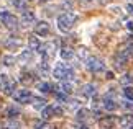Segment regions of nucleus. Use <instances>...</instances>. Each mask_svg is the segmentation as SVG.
I'll use <instances>...</instances> for the list:
<instances>
[{
  "label": "nucleus",
  "instance_id": "nucleus-1",
  "mask_svg": "<svg viewBox=\"0 0 133 129\" xmlns=\"http://www.w3.org/2000/svg\"><path fill=\"white\" fill-rule=\"evenodd\" d=\"M76 21H77V15L72 13V12H66L63 15H59V18H58V28L63 33H68V31L72 29Z\"/></svg>",
  "mask_w": 133,
  "mask_h": 129
},
{
  "label": "nucleus",
  "instance_id": "nucleus-2",
  "mask_svg": "<svg viewBox=\"0 0 133 129\" xmlns=\"http://www.w3.org/2000/svg\"><path fill=\"white\" fill-rule=\"evenodd\" d=\"M53 75H54V79H58V80L68 82V80H72L74 79V70H72V67H69L68 64L59 62L58 65L54 67Z\"/></svg>",
  "mask_w": 133,
  "mask_h": 129
},
{
  "label": "nucleus",
  "instance_id": "nucleus-3",
  "mask_svg": "<svg viewBox=\"0 0 133 129\" xmlns=\"http://www.w3.org/2000/svg\"><path fill=\"white\" fill-rule=\"evenodd\" d=\"M0 88H2L7 95H13L15 90H17V82H15L12 77L0 74Z\"/></svg>",
  "mask_w": 133,
  "mask_h": 129
},
{
  "label": "nucleus",
  "instance_id": "nucleus-4",
  "mask_svg": "<svg viewBox=\"0 0 133 129\" xmlns=\"http://www.w3.org/2000/svg\"><path fill=\"white\" fill-rule=\"evenodd\" d=\"M85 67H87V70L92 72V74H99V72H102L105 69V64L99 57H89L85 60Z\"/></svg>",
  "mask_w": 133,
  "mask_h": 129
},
{
  "label": "nucleus",
  "instance_id": "nucleus-5",
  "mask_svg": "<svg viewBox=\"0 0 133 129\" xmlns=\"http://www.w3.org/2000/svg\"><path fill=\"white\" fill-rule=\"evenodd\" d=\"M38 52L41 54L43 60H46V62H48L49 59H53V57H54L56 44H54V43H46V44H41V46H39V49H38Z\"/></svg>",
  "mask_w": 133,
  "mask_h": 129
},
{
  "label": "nucleus",
  "instance_id": "nucleus-6",
  "mask_svg": "<svg viewBox=\"0 0 133 129\" xmlns=\"http://www.w3.org/2000/svg\"><path fill=\"white\" fill-rule=\"evenodd\" d=\"M0 20H2V23L7 28H10V29H13V28L18 26V18L15 17V15L8 13V12H0Z\"/></svg>",
  "mask_w": 133,
  "mask_h": 129
},
{
  "label": "nucleus",
  "instance_id": "nucleus-7",
  "mask_svg": "<svg viewBox=\"0 0 133 129\" xmlns=\"http://www.w3.org/2000/svg\"><path fill=\"white\" fill-rule=\"evenodd\" d=\"M13 100L17 103H22V105H25V103H30L33 100V95L30 90H18L13 93Z\"/></svg>",
  "mask_w": 133,
  "mask_h": 129
},
{
  "label": "nucleus",
  "instance_id": "nucleus-8",
  "mask_svg": "<svg viewBox=\"0 0 133 129\" xmlns=\"http://www.w3.org/2000/svg\"><path fill=\"white\" fill-rule=\"evenodd\" d=\"M130 51L128 49H125V51H120V52H117L115 54V65L118 67V69H122L127 62H128V59H130Z\"/></svg>",
  "mask_w": 133,
  "mask_h": 129
},
{
  "label": "nucleus",
  "instance_id": "nucleus-9",
  "mask_svg": "<svg viewBox=\"0 0 133 129\" xmlns=\"http://www.w3.org/2000/svg\"><path fill=\"white\" fill-rule=\"evenodd\" d=\"M102 106H104V110H107V111H115L117 108H118L117 101L114 100V93H112V92H110L109 95H105L104 101H102Z\"/></svg>",
  "mask_w": 133,
  "mask_h": 129
},
{
  "label": "nucleus",
  "instance_id": "nucleus-10",
  "mask_svg": "<svg viewBox=\"0 0 133 129\" xmlns=\"http://www.w3.org/2000/svg\"><path fill=\"white\" fill-rule=\"evenodd\" d=\"M49 33V23L48 21H38L35 25V34L36 36H48Z\"/></svg>",
  "mask_w": 133,
  "mask_h": 129
},
{
  "label": "nucleus",
  "instance_id": "nucleus-11",
  "mask_svg": "<svg viewBox=\"0 0 133 129\" xmlns=\"http://www.w3.org/2000/svg\"><path fill=\"white\" fill-rule=\"evenodd\" d=\"M35 23V13L30 12V10H25L22 15V25L23 26H30V25Z\"/></svg>",
  "mask_w": 133,
  "mask_h": 129
},
{
  "label": "nucleus",
  "instance_id": "nucleus-12",
  "mask_svg": "<svg viewBox=\"0 0 133 129\" xmlns=\"http://www.w3.org/2000/svg\"><path fill=\"white\" fill-rule=\"evenodd\" d=\"M115 124V119L112 116H107V118H100L99 119V126L100 129H112Z\"/></svg>",
  "mask_w": 133,
  "mask_h": 129
},
{
  "label": "nucleus",
  "instance_id": "nucleus-13",
  "mask_svg": "<svg viewBox=\"0 0 133 129\" xmlns=\"http://www.w3.org/2000/svg\"><path fill=\"white\" fill-rule=\"evenodd\" d=\"M28 46H30V49H31V51H38L39 46H41V43H39V39L33 34V36H30V38H28Z\"/></svg>",
  "mask_w": 133,
  "mask_h": 129
},
{
  "label": "nucleus",
  "instance_id": "nucleus-14",
  "mask_svg": "<svg viewBox=\"0 0 133 129\" xmlns=\"http://www.w3.org/2000/svg\"><path fill=\"white\" fill-rule=\"evenodd\" d=\"M31 101H33V108H35V110H43V108H46V100H44V98L35 96Z\"/></svg>",
  "mask_w": 133,
  "mask_h": 129
},
{
  "label": "nucleus",
  "instance_id": "nucleus-15",
  "mask_svg": "<svg viewBox=\"0 0 133 129\" xmlns=\"http://www.w3.org/2000/svg\"><path fill=\"white\" fill-rule=\"evenodd\" d=\"M54 116V106H46L41 110V118L46 121V119H49V118H53Z\"/></svg>",
  "mask_w": 133,
  "mask_h": 129
},
{
  "label": "nucleus",
  "instance_id": "nucleus-16",
  "mask_svg": "<svg viewBox=\"0 0 133 129\" xmlns=\"http://www.w3.org/2000/svg\"><path fill=\"white\" fill-rule=\"evenodd\" d=\"M82 95L84 96H94L95 95V87L92 84H85L82 87Z\"/></svg>",
  "mask_w": 133,
  "mask_h": 129
},
{
  "label": "nucleus",
  "instance_id": "nucleus-17",
  "mask_svg": "<svg viewBox=\"0 0 133 129\" xmlns=\"http://www.w3.org/2000/svg\"><path fill=\"white\" fill-rule=\"evenodd\" d=\"M120 126L123 127V129H127V127L133 126V116H130V115L122 116V118H120Z\"/></svg>",
  "mask_w": 133,
  "mask_h": 129
},
{
  "label": "nucleus",
  "instance_id": "nucleus-18",
  "mask_svg": "<svg viewBox=\"0 0 133 129\" xmlns=\"http://www.w3.org/2000/svg\"><path fill=\"white\" fill-rule=\"evenodd\" d=\"M38 90L41 92V93H51V92H53V85L48 84V82H39V84H38Z\"/></svg>",
  "mask_w": 133,
  "mask_h": 129
},
{
  "label": "nucleus",
  "instance_id": "nucleus-19",
  "mask_svg": "<svg viewBox=\"0 0 133 129\" xmlns=\"http://www.w3.org/2000/svg\"><path fill=\"white\" fill-rule=\"evenodd\" d=\"M59 90L63 92V93H66V95H69V93H72V84L71 82H61V85H59Z\"/></svg>",
  "mask_w": 133,
  "mask_h": 129
},
{
  "label": "nucleus",
  "instance_id": "nucleus-20",
  "mask_svg": "<svg viewBox=\"0 0 133 129\" xmlns=\"http://www.w3.org/2000/svg\"><path fill=\"white\" fill-rule=\"evenodd\" d=\"M59 54H61V59H64V60H69V59L74 57V52L69 48H63V49L59 51Z\"/></svg>",
  "mask_w": 133,
  "mask_h": 129
},
{
  "label": "nucleus",
  "instance_id": "nucleus-21",
  "mask_svg": "<svg viewBox=\"0 0 133 129\" xmlns=\"http://www.w3.org/2000/svg\"><path fill=\"white\" fill-rule=\"evenodd\" d=\"M90 118V111L85 110V108H81V110L77 111V119L79 121H87Z\"/></svg>",
  "mask_w": 133,
  "mask_h": 129
},
{
  "label": "nucleus",
  "instance_id": "nucleus-22",
  "mask_svg": "<svg viewBox=\"0 0 133 129\" xmlns=\"http://www.w3.org/2000/svg\"><path fill=\"white\" fill-rule=\"evenodd\" d=\"M20 80H22L23 84H31V82H35V74L33 72H23Z\"/></svg>",
  "mask_w": 133,
  "mask_h": 129
},
{
  "label": "nucleus",
  "instance_id": "nucleus-23",
  "mask_svg": "<svg viewBox=\"0 0 133 129\" xmlns=\"http://www.w3.org/2000/svg\"><path fill=\"white\" fill-rule=\"evenodd\" d=\"M12 5L18 10H26V0H12Z\"/></svg>",
  "mask_w": 133,
  "mask_h": 129
},
{
  "label": "nucleus",
  "instance_id": "nucleus-24",
  "mask_svg": "<svg viewBox=\"0 0 133 129\" xmlns=\"http://www.w3.org/2000/svg\"><path fill=\"white\" fill-rule=\"evenodd\" d=\"M18 115H20V110H18V108L10 106L8 110H7V116H8V118H12V119H13V118H17Z\"/></svg>",
  "mask_w": 133,
  "mask_h": 129
},
{
  "label": "nucleus",
  "instance_id": "nucleus-25",
  "mask_svg": "<svg viewBox=\"0 0 133 129\" xmlns=\"http://www.w3.org/2000/svg\"><path fill=\"white\" fill-rule=\"evenodd\" d=\"M20 44H22V41H20V39H7V41H5V46H8V48H18V46Z\"/></svg>",
  "mask_w": 133,
  "mask_h": 129
},
{
  "label": "nucleus",
  "instance_id": "nucleus-26",
  "mask_svg": "<svg viewBox=\"0 0 133 129\" xmlns=\"http://www.w3.org/2000/svg\"><path fill=\"white\" fill-rule=\"evenodd\" d=\"M33 126H35V129H49V126L44 123V119H43V121H41V119L35 121V123H33Z\"/></svg>",
  "mask_w": 133,
  "mask_h": 129
},
{
  "label": "nucleus",
  "instance_id": "nucleus-27",
  "mask_svg": "<svg viewBox=\"0 0 133 129\" xmlns=\"http://www.w3.org/2000/svg\"><path fill=\"white\" fill-rule=\"evenodd\" d=\"M123 95L127 96V100L133 101V88H131V87H125V88H123Z\"/></svg>",
  "mask_w": 133,
  "mask_h": 129
},
{
  "label": "nucleus",
  "instance_id": "nucleus-28",
  "mask_svg": "<svg viewBox=\"0 0 133 129\" xmlns=\"http://www.w3.org/2000/svg\"><path fill=\"white\" fill-rule=\"evenodd\" d=\"M56 100L63 101V103H68V95L63 93V92H58V93H56Z\"/></svg>",
  "mask_w": 133,
  "mask_h": 129
},
{
  "label": "nucleus",
  "instance_id": "nucleus-29",
  "mask_svg": "<svg viewBox=\"0 0 133 129\" xmlns=\"http://www.w3.org/2000/svg\"><path fill=\"white\" fill-rule=\"evenodd\" d=\"M13 62H15V57H13V56H7V57H3V65L10 67V65H13Z\"/></svg>",
  "mask_w": 133,
  "mask_h": 129
},
{
  "label": "nucleus",
  "instance_id": "nucleus-30",
  "mask_svg": "<svg viewBox=\"0 0 133 129\" xmlns=\"http://www.w3.org/2000/svg\"><path fill=\"white\" fill-rule=\"evenodd\" d=\"M5 129H20V124L17 121H8L7 124H5Z\"/></svg>",
  "mask_w": 133,
  "mask_h": 129
},
{
  "label": "nucleus",
  "instance_id": "nucleus-31",
  "mask_svg": "<svg viewBox=\"0 0 133 129\" xmlns=\"http://www.w3.org/2000/svg\"><path fill=\"white\" fill-rule=\"evenodd\" d=\"M31 57H33V51H31V49L25 51V52L22 54V60H30Z\"/></svg>",
  "mask_w": 133,
  "mask_h": 129
},
{
  "label": "nucleus",
  "instance_id": "nucleus-32",
  "mask_svg": "<svg viewBox=\"0 0 133 129\" xmlns=\"http://www.w3.org/2000/svg\"><path fill=\"white\" fill-rule=\"evenodd\" d=\"M122 106L123 108H127V110H133V101H122Z\"/></svg>",
  "mask_w": 133,
  "mask_h": 129
},
{
  "label": "nucleus",
  "instance_id": "nucleus-33",
  "mask_svg": "<svg viewBox=\"0 0 133 129\" xmlns=\"http://www.w3.org/2000/svg\"><path fill=\"white\" fill-rule=\"evenodd\" d=\"M63 108L61 106H54V116H63Z\"/></svg>",
  "mask_w": 133,
  "mask_h": 129
},
{
  "label": "nucleus",
  "instance_id": "nucleus-34",
  "mask_svg": "<svg viewBox=\"0 0 133 129\" xmlns=\"http://www.w3.org/2000/svg\"><path fill=\"white\" fill-rule=\"evenodd\" d=\"M128 82H131V77H130V75H123V79H122V84H128Z\"/></svg>",
  "mask_w": 133,
  "mask_h": 129
},
{
  "label": "nucleus",
  "instance_id": "nucleus-35",
  "mask_svg": "<svg viewBox=\"0 0 133 129\" xmlns=\"http://www.w3.org/2000/svg\"><path fill=\"white\" fill-rule=\"evenodd\" d=\"M127 10H128L130 15H133V3H128V5H127Z\"/></svg>",
  "mask_w": 133,
  "mask_h": 129
},
{
  "label": "nucleus",
  "instance_id": "nucleus-36",
  "mask_svg": "<svg viewBox=\"0 0 133 129\" xmlns=\"http://www.w3.org/2000/svg\"><path fill=\"white\" fill-rule=\"evenodd\" d=\"M79 57H85V49H79Z\"/></svg>",
  "mask_w": 133,
  "mask_h": 129
},
{
  "label": "nucleus",
  "instance_id": "nucleus-37",
  "mask_svg": "<svg viewBox=\"0 0 133 129\" xmlns=\"http://www.w3.org/2000/svg\"><path fill=\"white\" fill-rule=\"evenodd\" d=\"M127 28H128L130 31H133V21H128V23H127Z\"/></svg>",
  "mask_w": 133,
  "mask_h": 129
},
{
  "label": "nucleus",
  "instance_id": "nucleus-38",
  "mask_svg": "<svg viewBox=\"0 0 133 129\" xmlns=\"http://www.w3.org/2000/svg\"><path fill=\"white\" fill-rule=\"evenodd\" d=\"M107 79H114V74H112V72H107Z\"/></svg>",
  "mask_w": 133,
  "mask_h": 129
},
{
  "label": "nucleus",
  "instance_id": "nucleus-39",
  "mask_svg": "<svg viewBox=\"0 0 133 129\" xmlns=\"http://www.w3.org/2000/svg\"><path fill=\"white\" fill-rule=\"evenodd\" d=\"M128 51H130V54H133V44H131L130 48H128Z\"/></svg>",
  "mask_w": 133,
  "mask_h": 129
},
{
  "label": "nucleus",
  "instance_id": "nucleus-40",
  "mask_svg": "<svg viewBox=\"0 0 133 129\" xmlns=\"http://www.w3.org/2000/svg\"><path fill=\"white\" fill-rule=\"evenodd\" d=\"M127 129H133V126H130V127H127Z\"/></svg>",
  "mask_w": 133,
  "mask_h": 129
},
{
  "label": "nucleus",
  "instance_id": "nucleus-41",
  "mask_svg": "<svg viewBox=\"0 0 133 129\" xmlns=\"http://www.w3.org/2000/svg\"><path fill=\"white\" fill-rule=\"evenodd\" d=\"M41 2H49V0H41Z\"/></svg>",
  "mask_w": 133,
  "mask_h": 129
}]
</instances>
